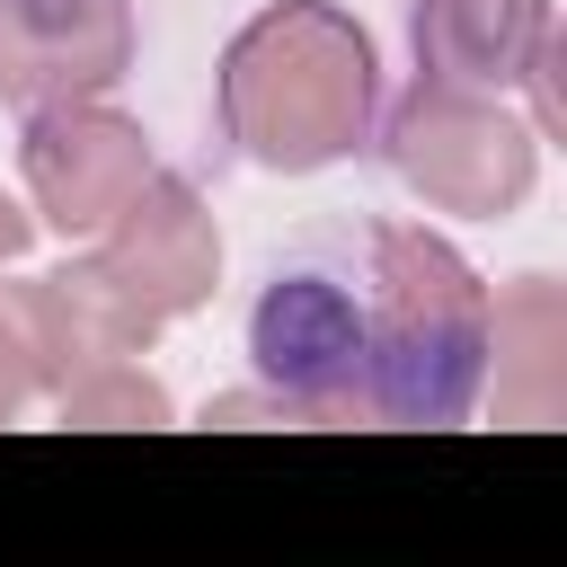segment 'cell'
Wrapping results in <instances>:
<instances>
[{"label": "cell", "instance_id": "8fae6325", "mask_svg": "<svg viewBox=\"0 0 567 567\" xmlns=\"http://www.w3.org/2000/svg\"><path fill=\"white\" fill-rule=\"evenodd\" d=\"M53 408H62V425H168V416H177L168 390H159L133 354H97V363H80V372L53 390Z\"/></svg>", "mask_w": 567, "mask_h": 567}, {"label": "cell", "instance_id": "7c38bea8", "mask_svg": "<svg viewBox=\"0 0 567 567\" xmlns=\"http://www.w3.org/2000/svg\"><path fill=\"white\" fill-rule=\"evenodd\" d=\"M27 239H35V213L0 195V266H18V257H27Z\"/></svg>", "mask_w": 567, "mask_h": 567}, {"label": "cell", "instance_id": "4fadbf2b", "mask_svg": "<svg viewBox=\"0 0 567 567\" xmlns=\"http://www.w3.org/2000/svg\"><path fill=\"white\" fill-rule=\"evenodd\" d=\"M9 416H18V399H9V390H0V425H9Z\"/></svg>", "mask_w": 567, "mask_h": 567}, {"label": "cell", "instance_id": "5b68a950", "mask_svg": "<svg viewBox=\"0 0 567 567\" xmlns=\"http://www.w3.org/2000/svg\"><path fill=\"white\" fill-rule=\"evenodd\" d=\"M257 381L292 408V425H354L363 416V310L337 275H275L248 310Z\"/></svg>", "mask_w": 567, "mask_h": 567}, {"label": "cell", "instance_id": "3957f363", "mask_svg": "<svg viewBox=\"0 0 567 567\" xmlns=\"http://www.w3.org/2000/svg\"><path fill=\"white\" fill-rule=\"evenodd\" d=\"M62 310L80 337V363L97 354H142L168 319L204 310L221 284V230L204 213V195L168 168H151L106 230H89V257H71L62 275Z\"/></svg>", "mask_w": 567, "mask_h": 567}, {"label": "cell", "instance_id": "8992f818", "mask_svg": "<svg viewBox=\"0 0 567 567\" xmlns=\"http://www.w3.org/2000/svg\"><path fill=\"white\" fill-rule=\"evenodd\" d=\"M18 177H27V204L35 221H53L62 239H89L115 221V204L151 177V133L97 97H71V106H35L27 133H18Z\"/></svg>", "mask_w": 567, "mask_h": 567}, {"label": "cell", "instance_id": "9c48e42d", "mask_svg": "<svg viewBox=\"0 0 567 567\" xmlns=\"http://www.w3.org/2000/svg\"><path fill=\"white\" fill-rule=\"evenodd\" d=\"M487 363H496V408L514 425H558V408H567V292L549 275H523L505 301H487Z\"/></svg>", "mask_w": 567, "mask_h": 567}, {"label": "cell", "instance_id": "277c9868", "mask_svg": "<svg viewBox=\"0 0 567 567\" xmlns=\"http://www.w3.org/2000/svg\"><path fill=\"white\" fill-rule=\"evenodd\" d=\"M381 151L408 195H425L434 213H470V221H505L540 177V133L505 115L487 89H452V80H416L390 106Z\"/></svg>", "mask_w": 567, "mask_h": 567}, {"label": "cell", "instance_id": "52a82bcc", "mask_svg": "<svg viewBox=\"0 0 567 567\" xmlns=\"http://www.w3.org/2000/svg\"><path fill=\"white\" fill-rule=\"evenodd\" d=\"M133 0H0V106L106 97L133 71Z\"/></svg>", "mask_w": 567, "mask_h": 567}, {"label": "cell", "instance_id": "6da1fadb", "mask_svg": "<svg viewBox=\"0 0 567 567\" xmlns=\"http://www.w3.org/2000/svg\"><path fill=\"white\" fill-rule=\"evenodd\" d=\"M213 106H221V133L239 142V159H257L275 177L337 168L372 142V115H381L372 35L328 0H275L221 44Z\"/></svg>", "mask_w": 567, "mask_h": 567}, {"label": "cell", "instance_id": "30bf717a", "mask_svg": "<svg viewBox=\"0 0 567 567\" xmlns=\"http://www.w3.org/2000/svg\"><path fill=\"white\" fill-rule=\"evenodd\" d=\"M71 372H80V337H71L62 284L53 275L0 284V390L27 408V399H53Z\"/></svg>", "mask_w": 567, "mask_h": 567}, {"label": "cell", "instance_id": "ba28073f", "mask_svg": "<svg viewBox=\"0 0 567 567\" xmlns=\"http://www.w3.org/2000/svg\"><path fill=\"white\" fill-rule=\"evenodd\" d=\"M549 35V0H408V44H416V80H452V89H514L523 62Z\"/></svg>", "mask_w": 567, "mask_h": 567}, {"label": "cell", "instance_id": "7a4b0ae2", "mask_svg": "<svg viewBox=\"0 0 567 567\" xmlns=\"http://www.w3.org/2000/svg\"><path fill=\"white\" fill-rule=\"evenodd\" d=\"M487 390V284L478 266L408 221L372 230L363 310V416L372 425H461Z\"/></svg>", "mask_w": 567, "mask_h": 567}]
</instances>
